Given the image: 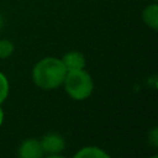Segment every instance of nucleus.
<instances>
[{
    "label": "nucleus",
    "mask_w": 158,
    "mask_h": 158,
    "mask_svg": "<svg viewBox=\"0 0 158 158\" xmlns=\"http://www.w3.org/2000/svg\"><path fill=\"white\" fill-rule=\"evenodd\" d=\"M65 74L67 69L60 59L47 57L41 59L33 67L32 79L38 88L43 90H52L63 84Z\"/></svg>",
    "instance_id": "f257e3e1"
},
{
    "label": "nucleus",
    "mask_w": 158,
    "mask_h": 158,
    "mask_svg": "<svg viewBox=\"0 0 158 158\" xmlns=\"http://www.w3.org/2000/svg\"><path fill=\"white\" fill-rule=\"evenodd\" d=\"M64 89L67 94L74 100H85L88 99L94 89V83L88 72L84 69L68 70L64 80Z\"/></svg>",
    "instance_id": "f03ea898"
},
{
    "label": "nucleus",
    "mask_w": 158,
    "mask_h": 158,
    "mask_svg": "<svg viewBox=\"0 0 158 158\" xmlns=\"http://www.w3.org/2000/svg\"><path fill=\"white\" fill-rule=\"evenodd\" d=\"M40 142H41L43 153L51 157L58 156L62 151H64V147H65L64 138L58 133H47L42 137Z\"/></svg>",
    "instance_id": "7ed1b4c3"
},
{
    "label": "nucleus",
    "mask_w": 158,
    "mask_h": 158,
    "mask_svg": "<svg viewBox=\"0 0 158 158\" xmlns=\"http://www.w3.org/2000/svg\"><path fill=\"white\" fill-rule=\"evenodd\" d=\"M43 154L44 153H43L41 142L35 138L23 141L19 148V156L21 158H41Z\"/></svg>",
    "instance_id": "20e7f679"
},
{
    "label": "nucleus",
    "mask_w": 158,
    "mask_h": 158,
    "mask_svg": "<svg viewBox=\"0 0 158 158\" xmlns=\"http://www.w3.org/2000/svg\"><path fill=\"white\" fill-rule=\"evenodd\" d=\"M62 63L64 64L67 72L68 70H78V69H84L85 67V58L80 52H69L64 54V57L60 59Z\"/></svg>",
    "instance_id": "39448f33"
},
{
    "label": "nucleus",
    "mask_w": 158,
    "mask_h": 158,
    "mask_svg": "<svg viewBox=\"0 0 158 158\" xmlns=\"http://www.w3.org/2000/svg\"><path fill=\"white\" fill-rule=\"evenodd\" d=\"M142 19L148 27L156 31L158 28V5L154 2L146 6L142 12Z\"/></svg>",
    "instance_id": "423d86ee"
},
{
    "label": "nucleus",
    "mask_w": 158,
    "mask_h": 158,
    "mask_svg": "<svg viewBox=\"0 0 158 158\" xmlns=\"http://www.w3.org/2000/svg\"><path fill=\"white\" fill-rule=\"evenodd\" d=\"M75 158H109L110 156L98 147H84L78 151L74 156Z\"/></svg>",
    "instance_id": "0eeeda50"
},
{
    "label": "nucleus",
    "mask_w": 158,
    "mask_h": 158,
    "mask_svg": "<svg viewBox=\"0 0 158 158\" xmlns=\"http://www.w3.org/2000/svg\"><path fill=\"white\" fill-rule=\"evenodd\" d=\"M14 52V44L7 40H0V58L5 59Z\"/></svg>",
    "instance_id": "6e6552de"
},
{
    "label": "nucleus",
    "mask_w": 158,
    "mask_h": 158,
    "mask_svg": "<svg viewBox=\"0 0 158 158\" xmlns=\"http://www.w3.org/2000/svg\"><path fill=\"white\" fill-rule=\"evenodd\" d=\"M9 95V81L6 77L0 73V105L5 101V99Z\"/></svg>",
    "instance_id": "1a4fd4ad"
},
{
    "label": "nucleus",
    "mask_w": 158,
    "mask_h": 158,
    "mask_svg": "<svg viewBox=\"0 0 158 158\" xmlns=\"http://www.w3.org/2000/svg\"><path fill=\"white\" fill-rule=\"evenodd\" d=\"M2 121H4V111H2V109L0 107V126L2 125Z\"/></svg>",
    "instance_id": "9d476101"
},
{
    "label": "nucleus",
    "mask_w": 158,
    "mask_h": 158,
    "mask_svg": "<svg viewBox=\"0 0 158 158\" xmlns=\"http://www.w3.org/2000/svg\"><path fill=\"white\" fill-rule=\"evenodd\" d=\"M1 26H2V17L0 16V27H1Z\"/></svg>",
    "instance_id": "9b49d317"
},
{
    "label": "nucleus",
    "mask_w": 158,
    "mask_h": 158,
    "mask_svg": "<svg viewBox=\"0 0 158 158\" xmlns=\"http://www.w3.org/2000/svg\"><path fill=\"white\" fill-rule=\"evenodd\" d=\"M154 1H157V0H154Z\"/></svg>",
    "instance_id": "f8f14e48"
}]
</instances>
